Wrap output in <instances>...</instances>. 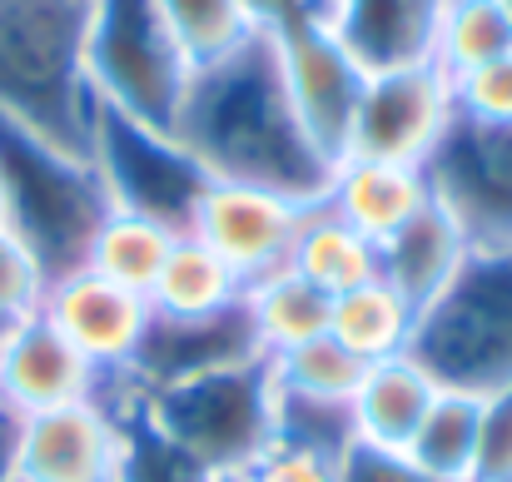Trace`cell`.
Listing matches in <instances>:
<instances>
[{"mask_svg": "<svg viewBox=\"0 0 512 482\" xmlns=\"http://www.w3.org/2000/svg\"><path fill=\"white\" fill-rule=\"evenodd\" d=\"M408 358L453 393L498 398L512 388V254H468L458 279L418 309Z\"/></svg>", "mask_w": 512, "mask_h": 482, "instance_id": "277c9868", "label": "cell"}, {"mask_svg": "<svg viewBox=\"0 0 512 482\" xmlns=\"http://www.w3.org/2000/svg\"><path fill=\"white\" fill-rule=\"evenodd\" d=\"M274 50H279L284 90L294 100L304 135L339 169L348 160V140H353V120H358V105L368 90V70L353 60V50L339 40L334 25L274 35Z\"/></svg>", "mask_w": 512, "mask_h": 482, "instance_id": "30bf717a", "label": "cell"}, {"mask_svg": "<svg viewBox=\"0 0 512 482\" xmlns=\"http://www.w3.org/2000/svg\"><path fill=\"white\" fill-rule=\"evenodd\" d=\"M304 214H309V204H294V199H284L274 189L214 179L189 234L204 249H214L239 274V284L249 289V284L289 269L294 239L304 229Z\"/></svg>", "mask_w": 512, "mask_h": 482, "instance_id": "7c38bea8", "label": "cell"}, {"mask_svg": "<svg viewBox=\"0 0 512 482\" xmlns=\"http://www.w3.org/2000/svg\"><path fill=\"white\" fill-rule=\"evenodd\" d=\"M423 179L473 254H512V125L453 115L448 135L423 160Z\"/></svg>", "mask_w": 512, "mask_h": 482, "instance_id": "ba28073f", "label": "cell"}, {"mask_svg": "<svg viewBox=\"0 0 512 482\" xmlns=\"http://www.w3.org/2000/svg\"><path fill=\"white\" fill-rule=\"evenodd\" d=\"M244 309H249L254 333H259V348L274 358V353H289V348H299L309 338H324L334 299L324 289H314L304 274L279 269V274H269V279L244 289Z\"/></svg>", "mask_w": 512, "mask_h": 482, "instance_id": "603a6c76", "label": "cell"}, {"mask_svg": "<svg viewBox=\"0 0 512 482\" xmlns=\"http://www.w3.org/2000/svg\"><path fill=\"white\" fill-rule=\"evenodd\" d=\"M443 10H448V0H339L334 30L353 50V60L368 75H378V70H403V65L433 60Z\"/></svg>", "mask_w": 512, "mask_h": 482, "instance_id": "2e32d148", "label": "cell"}, {"mask_svg": "<svg viewBox=\"0 0 512 482\" xmlns=\"http://www.w3.org/2000/svg\"><path fill=\"white\" fill-rule=\"evenodd\" d=\"M174 140L204 164L209 179L274 189L309 209L324 204L334 179V164L314 150L294 115L274 35L264 30L224 60L194 70L174 120Z\"/></svg>", "mask_w": 512, "mask_h": 482, "instance_id": "6da1fadb", "label": "cell"}, {"mask_svg": "<svg viewBox=\"0 0 512 482\" xmlns=\"http://www.w3.org/2000/svg\"><path fill=\"white\" fill-rule=\"evenodd\" d=\"M170 30L179 35L189 65H214L224 60L229 50H239L244 40H254V20L239 0H160Z\"/></svg>", "mask_w": 512, "mask_h": 482, "instance_id": "83f0119b", "label": "cell"}, {"mask_svg": "<svg viewBox=\"0 0 512 482\" xmlns=\"http://www.w3.org/2000/svg\"><path fill=\"white\" fill-rule=\"evenodd\" d=\"M0 184L5 229L35 254L45 279L85 269L100 224L115 214L90 155H75L0 115Z\"/></svg>", "mask_w": 512, "mask_h": 482, "instance_id": "3957f363", "label": "cell"}, {"mask_svg": "<svg viewBox=\"0 0 512 482\" xmlns=\"http://www.w3.org/2000/svg\"><path fill=\"white\" fill-rule=\"evenodd\" d=\"M10 443H15V423L0 413V482H15V473H10Z\"/></svg>", "mask_w": 512, "mask_h": 482, "instance_id": "e575fe53", "label": "cell"}, {"mask_svg": "<svg viewBox=\"0 0 512 482\" xmlns=\"http://www.w3.org/2000/svg\"><path fill=\"white\" fill-rule=\"evenodd\" d=\"M478 433H483V398L438 388L413 443L403 448L433 482H473L478 458Z\"/></svg>", "mask_w": 512, "mask_h": 482, "instance_id": "cb8c5ba5", "label": "cell"}, {"mask_svg": "<svg viewBox=\"0 0 512 482\" xmlns=\"http://www.w3.org/2000/svg\"><path fill=\"white\" fill-rule=\"evenodd\" d=\"M274 388H279V383H274ZM274 443L339 463L343 453L358 443L353 403H339V398H309V393L279 388V393H274Z\"/></svg>", "mask_w": 512, "mask_h": 482, "instance_id": "484cf974", "label": "cell"}, {"mask_svg": "<svg viewBox=\"0 0 512 482\" xmlns=\"http://www.w3.org/2000/svg\"><path fill=\"white\" fill-rule=\"evenodd\" d=\"M453 105L458 115L468 120H483V125H512V50L458 75L453 80Z\"/></svg>", "mask_w": 512, "mask_h": 482, "instance_id": "f546056e", "label": "cell"}, {"mask_svg": "<svg viewBox=\"0 0 512 482\" xmlns=\"http://www.w3.org/2000/svg\"><path fill=\"white\" fill-rule=\"evenodd\" d=\"M244 358H269L259 348V333L249 323L244 299L209 319H155L150 314V333L135 358V388L155 393V388H170V383L244 363Z\"/></svg>", "mask_w": 512, "mask_h": 482, "instance_id": "9a60e30c", "label": "cell"}, {"mask_svg": "<svg viewBox=\"0 0 512 482\" xmlns=\"http://www.w3.org/2000/svg\"><path fill=\"white\" fill-rule=\"evenodd\" d=\"M254 20V30L264 35H289V30H309V25H334L339 0H239Z\"/></svg>", "mask_w": 512, "mask_h": 482, "instance_id": "836d02e7", "label": "cell"}, {"mask_svg": "<svg viewBox=\"0 0 512 482\" xmlns=\"http://www.w3.org/2000/svg\"><path fill=\"white\" fill-rule=\"evenodd\" d=\"M274 368L244 358L145 393V418L209 478L249 473L274 448Z\"/></svg>", "mask_w": 512, "mask_h": 482, "instance_id": "5b68a950", "label": "cell"}, {"mask_svg": "<svg viewBox=\"0 0 512 482\" xmlns=\"http://www.w3.org/2000/svg\"><path fill=\"white\" fill-rule=\"evenodd\" d=\"M468 239L443 204H423L388 244H378V279L398 289L413 309H428L468 264Z\"/></svg>", "mask_w": 512, "mask_h": 482, "instance_id": "ac0fdd59", "label": "cell"}, {"mask_svg": "<svg viewBox=\"0 0 512 482\" xmlns=\"http://www.w3.org/2000/svg\"><path fill=\"white\" fill-rule=\"evenodd\" d=\"M428 179L418 164H383V160H343L329 179L324 209L339 214L348 229H358L368 244H388L423 204Z\"/></svg>", "mask_w": 512, "mask_h": 482, "instance_id": "e0dca14e", "label": "cell"}, {"mask_svg": "<svg viewBox=\"0 0 512 482\" xmlns=\"http://www.w3.org/2000/svg\"><path fill=\"white\" fill-rule=\"evenodd\" d=\"M274 368V383L289 388V393H309V398H339V403H353L358 383H363V358H353L339 338H309L289 353H274L269 358Z\"/></svg>", "mask_w": 512, "mask_h": 482, "instance_id": "f1b7e54d", "label": "cell"}, {"mask_svg": "<svg viewBox=\"0 0 512 482\" xmlns=\"http://www.w3.org/2000/svg\"><path fill=\"white\" fill-rule=\"evenodd\" d=\"M512 50V25L498 0H448L443 30H438V65L458 80L498 55Z\"/></svg>", "mask_w": 512, "mask_h": 482, "instance_id": "4316f807", "label": "cell"}, {"mask_svg": "<svg viewBox=\"0 0 512 482\" xmlns=\"http://www.w3.org/2000/svg\"><path fill=\"white\" fill-rule=\"evenodd\" d=\"M473 482H512V388L498 398H483V433H478Z\"/></svg>", "mask_w": 512, "mask_h": 482, "instance_id": "1f68e13d", "label": "cell"}, {"mask_svg": "<svg viewBox=\"0 0 512 482\" xmlns=\"http://www.w3.org/2000/svg\"><path fill=\"white\" fill-rule=\"evenodd\" d=\"M209 482H249L244 473H224V478H209Z\"/></svg>", "mask_w": 512, "mask_h": 482, "instance_id": "d590c367", "label": "cell"}, {"mask_svg": "<svg viewBox=\"0 0 512 482\" xmlns=\"http://www.w3.org/2000/svg\"><path fill=\"white\" fill-rule=\"evenodd\" d=\"M438 383L403 353V358H383V363H368L363 368V383L353 393V428H358V443H373V448H393L403 453L433 403Z\"/></svg>", "mask_w": 512, "mask_h": 482, "instance_id": "d6986e66", "label": "cell"}, {"mask_svg": "<svg viewBox=\"0 0 512 482\" xmlns=\"http://www.w3.org/2000/svg\"><path fill=\"white\" fill-rule=\"evenodd\" d=\"M90 164L100 169V184L115 204V214H135L150 224H165L170 234H189L194 214L209 194V174L170 130L140 125L110 105H95L90 130Z\"/></svg>", "mask_w": 512, "mask_h": 482, "instance_id": "52a82bcc", "label": "cell"}, {"mask_svg": "<svg viewBox=\"0 0 512 482\" xmlns=\"http://www.w3.org/2000/svg\"><path fill=\"white\" fill-rule=\"evenodd\" d=\"M413 333H418V309L398 289H388L383 279L339 294L334 314H329V338H339L363 363L403 358L413 348Z\"/></svg>", "mask_w": 512, "mask_h": 482, "instance_id": "44dd1931", "label": "cell"}, {"mask_svg": "<svg viewBox=\"0 0 512 482\" xmlns=\"http://www.w3.org/2000/svg\"><path fill=\"white\" fill-rule=\"evenodd\" d=\"M85 80L100 105L174 135L194 65L160 0H85Z\"/></svg>", "mask_w": 512, "mask_h": 482, "instance_id": "8992f818", "label": "cell"}, {"mask_svg": "<svg viewBox=\"0 0 512 482\" xmlns=\"http://www.w3.org/2000/svg\"><path fill=\"white\" fill-rule=\"evenodd\" d=\"M503 5V15H508V25H512V0H498Z\"/></svg>", "mask_w": 512, "mask_h": 482, "instance_id": "74e56055", "label": "cell"}, {"mask_svg": "<svg viewBox=\"0 0 512 482\" xmlns=\"http://www.w3.org/2000/svg\"><path fill=\"white\" fill-rule=\"evenodd\" d=\"M339 482H433L408 453L393 448H373V443H353L339 458Z\"/></svg>", "mask_w": 512, "mask_h": 482, "instance_id": "d6a6232c", "label": "cell"}, {"mask_svg": "<svg viewBox=\"0 0 512 482\" xmlns=\"http://www.w3.org/2000/svg\"><path fill=\"white\" fill-rule=\"evenodd\" d=\"M458 105H453V75L438 60L378 70L368 75L348 160H383V164H418L438 150L448 135Z\"/></svg>", "mask_w": 512, "mask_h": 482, "instance_id": "9c48e42d", "label": "cell"}, {"mask_svg": "<svg viewBox=\"0 0 512 482\" xmlns=\"http://www.w3.org/2000/svg\"><path fill=\"white\" fill-rule=\"evenodd\" d=\"M174 239L179 234H170L165 224H150V219H135V214H110L100 224L95 244H90L85 269H95L110 284L150 299V289H155V279H160V269H165V259H170V249H174Z\"/></svg>", "mask_w": 512, "mask_h": 482, "instance_id": "d4e9b609", "label": "cell"}, {"mask_svg": "<svg viewBox=\"0 0 512 482\" xmlns=\"http://www.w3.org/2000/svg\"><path fill=\"white\" fill-rule=\"evenodd\" d=\"M294 274H304L314 289H324L329 299H339L348 289H363L378 279V244H368L358 229H348L339 214H329L324 204H314L304 214V229L294 239Z\"/></svg>", "mask_w": 512, "mask_h": 482, "instance_id": "7402d4cb", "label": "cell"}, {"mask_svg": "<svg viewBox=\"0 0 512 482\" xmlns=\"http://www.w3.org/2000/svg\"><path fill=\"white\" fill-rule=\"evenodd\" d=\"M45 269L35 264V254L10 234L0 229V319L15 323V319H30L45 299Z\"/></svg>", "mask_w": 512, "mask_h": 482, "instance_id": "4dcf8cb0", "label": "cell"}, {"mask_svg": "<svg viewBox=\"0 0 512 482\" xmlns=\"http://www.w3.org/2000/svg\"><path fill=\"white\" fill-rule=\"evenodd\" d=\"M120 438H125L120 418L95 398L55 413H35L15 423L10 473L15 482H115Z\"/></svg>", "mask_w": 512, "mask_h": 482, "instance_id": "4fadbf2b", "label": "cell"}, {"mask_svg": "<svg viewBox=\"0 0 512 482\" xmlns=\"http://www.w3.org/2000/svg\"><path fill=\"white\" fill-rule=\"evenodd\" d=\"M0 229H5V184H0Z\"/></svg>", "mask_w": 512, "mask_h": 482, "instance_id": "8d00e7d4", "label": "cell"}, {"mask_svg": "<svg viewBox=\"0 0 512 482\" xmlns=\"http://www.w3.org/2000/svg\"><path fill=\"white\" fill-rule=\"evenodd\" d=\"M244 299V284L239 274L214 254L204 249L194 234L174 239L170 259L150 289V314L155 319H209V314H224Z\"/></svg>", "mask_w": 512, "mask_h": 482, "instance_id": "ffe728a7", "label": "cell"}, {"mask_svg": "<svg viewBox=\"0 0 512 482\" xmlns=\"http://www.w3.org/2000/svg\"><path fill=\"white\" fill-rule=\"evenodd\" d=\"M100 393L95 368L40 319H15L0 338V413L5 418H35L70 403H90Z\"/></svg>", "mask_w": 512, "mask_h": 482, "instance_id": "5bb4252c", "label": "cell"}, {"mask_svg": "<svg viewBox=\"0 0 512 482\" xmlns=\"http://www.w3.org/2000/svg\"><path fill=\"white\" fill-rule=\"evenodd\" d=\"M35 314L95 368L100 383H110V378L135 383V358L150 333V299L110 284L95 269H75V274L45 284V299Z\"/></svg>", "mask_w": 512, "mask_h": 482, "instance_id": "8fae6325", "label": "cell"}, {"mask_svg": "<svg viewBox=\"0 0 512 482\" xmlns=\"http://www.w3.org/2000/svg\"><path fill=\"white\" fill-rule=\"evenodd\" d=\"M95 105L85 80V0H0V115L90 155Z\"/></svg>", "mask_w": 512, "mask_h": 482, "instance_id": "7a4b0ae2", "label": "cell"}]
</instances>
